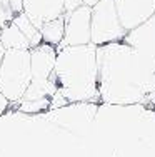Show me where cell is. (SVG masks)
<instances>
[{
    "label": "cell",
    "instance_id": "9a60e30c",
    "mask_svg": "<svg viewBox=\"0 0 155 157\" xmlns=\"http://www.w3.org/2000/svg\"><path fill=\"white\" fill-rule=\"evenodd\" d=\"M65 104H68L67 100H65V97L60 94V92H55L54 95L50 97V107L52 109H57V107H62V105H65Z\"/></svg>",
    "mask_w": 155,
    "mask_h": 157
},
{
    "label": "cell",
    "instance_id": "30bf717a",
    "mask_svg": "<svg viewBox=\"0 0 155 157\" xmlns=\"http://www.w3.org/2000/svg\"><path fill=\"white\" fill-rule=\"evenodd\" d=\"M0 42H2L5 50H10V48H13V50H30V42L27 40V37L24 33L18 30V27L13 22L5 24V27L2 29Z\"/></svg>",
    "mask_w": 155,
    "mask_h": 157
},
{
    "label": "cell",
    "instance_id": "5b68a950",
    "mask_svg": "<svg viewBox=\"0 0 155 157\" xmlns=\"http://www.w3.org/2000/svg\"><path fill=\"white\" fill-rule=\"evenodd\" d=\"M90 15L92 7L80 5L73 12L64 13L65 17V32L62 42L55 47L60 50L68 45H87L90 44Z\"/></svg>",
    "mask_w": 155,
    "mask_h": 157
},
{
    "label": "cell",
    "instance_id": "ac0fdd59",
    "mask_svg": "<svg viewBox=\"0 0 155 157\" xmlns=\"http://www.w3.org/2000/svg\"><path fill=\"white\" fill-rule=\"evenodd\" d=\"M9 104H10V102L5 99V95L0 92V115L5 114V110H7V107H9Z\"/></svg>",
    "mask_w": 155,
    "mask_h": 157
},
{
    "label": "cell",
    "instance_id": "7c38bea8",
    "mask_svg": "<svg viewBox=\"0 0 155 157\" xmlns=\"http://www.w3.org/2000/svg\"><path fill=\"white\" fill-rule=\"evenodd\" d=\"M12 22L18 27V30H20L25 37H27V40L30 42V48H32V47H37L39 44H42V33H40V30L35 27L34 24H32V20H30L27 15H25L24 12L13 15Z\"/></svg>",
    "mask_w": 155,
    "mask_h": 157
},
{
    "label": "cell",
    "instance_id": "d6986e66",
    "mask_svg": "<svg viewBox=\"0 0 155 157\" xmlns=\"http://www.w3.org/2000/svg\"><path fill=\"white\" fill-rule=\"evenodd\" d=\"M83 2V5H87V7H94L97 2H100V0H82Z\"/></svg>",
    "mask_w": 155,
    "mask_h": 157
},
{
    "label": "cell",
    "instance_id": "3957f363",
    "mask_svg": "<svg viewBox=\"0 0 155 157\" xmlns=\"http://www.w3.org/2000/svg\"><path fill=\"white\" fill-rule=\"evenodd\" d=\"M32 82L30 50H5L0 63V92L9 102H18Z\"/></svg>",
    "mask_w": 155,
    "mask_h": 157
},
{
    "label": "cell",
    "instance_id": "4fadbf2b",
    "mask_svg": "<svg viewBox=\"0 0 155 157\" xmlns=\"http://www.w3.org/2000/svg\"><path fill=\"white\" fill-rule=\"evenodd\" d=\"M20 102V110L27 114H35L42 112L50 107V99H37V100H18Z\"/></svg>",
    "mask_w": 155,
    "mask_h": 157
},
{
    "label": "cell",
    "instance_id": "6da1fadb",
    "mask_svg": "<svg viewBox=\"0 0 155 157\" xmlns=\"http://www.w3.org/2000/svg\"><path fill=\"white\" fill-rule=\"evenodd\" d=\"M97 85L103 102L130 105L155 95V60L125 42L97 47Z\"/></svg>",
    "mask_w": 155,
    "mask_h": 157
},
{
    "label": "cell",
    "instance_id": "8fae6325",
    "mask_svg": "<svg viewBox=\"0 0 155 157\" xmlns=\"http://www.w3.org/2000/svg\"><path fill=\"white\" fill-rule=\"evenodd\" d=\"M64 32H65V17L60 15L57 18L45 22L40 27V33H42V42L50 44V45L57 47L64 39Z\"/></svg>",
    "mask_w": 155,
    "mask_h": 157
},
{
    "label": "cell",
    "instance_id": "7a4b0ae2",
    "mask_svg": "<svg viewBox=\"0 0 155 157\" xmlns=\"http://www.w3.org/2000/svg\"><path fill=\"white\" fill-rule=\"evenodd\" d=\"M52 75L67 102L94 100L98 95L97 45H68L57 50Z\"/></svg>",
    "mask_w": 155,
    "mask_h": 157
},
{
    "label": "cell",
    "instance_id": "ba28073f",
    "mask_svg": "<svg viewBox=\"0 0 155 157\" xmlns=\"http://www.w3.org/2000/svg\"><path fill=\"white\" fill-rule=\"evenodd\" d=\"M57 50L50 44H39L37 47L30 48V70L32 80L35 82H47L55 67Z\"/></svg>",
    "mask_w": 155,
    "mask_h": 157
},
{
    "label": "cell",
    "instance_id": "9c48e42d",
    "mask_svg": "<svg viewBox=\"0 0 155 157\" xmlns=\"http://www.w3.org/2000/svg\"><path fill=\"white\" fill-rule=\"evenodd\" d=\"M24 13L40 30L45 22L64 15V0H22Z\"/></svg>",
    "mask_w": 155,
    "mask_h": 157
},
{
    "label": "cell",
    "instance_id": "52a82bcc",
    "mask_svg": "<svg viewBox=\"0 0 155 157\" xmlns=\"http://www.w3.org/2000/svg\"><path fill=\"white\" fill-rule=\"evenodd\" d=\"M122 42L155 60V13L138 27L128 30Z\"/></svg>",
    "mask_w": 155,
    "mask_h": 157
},
{
    "label": "cell",
    "instance_id": "2e32d148",
    "mask_svg": "<svg viewBox=\"0 0 155 157\" xmlns=\"http://www.w3.org/2000/svg\"><path fill=\"white\" fill-rule=\"evenodd\" d=\"M80 5H83L82 0H64V13L73 12V10L79 9Z\"/></svg>",
    "mask_w": 155,
    "mask_h": 157
},
{
    "label": "cell",
    "instance_id": "ffe728a7",
    "mask_svg": "<svg viewBox=\"0 0 155 157\" xmlns=\"http://www.w3.org/2000/svg\"><path fill=\"white\" fill-rule=\"evenodd\" d=\"M3 55H5V48H3L2 42H0V63H2V60H3Z\"/></svg>",
    "mask_w": 155,
    "mask_h": 157
},
{
    "label": "cell",
    "instance_id": "8992f818",
    "mask_svg": "<svg viewBox=\"0 0 155 157\" xmlns=\"http://www.w3.org/2000/svg\"><path fill=\"white\" fill-rule=\"evenodd\" d=\"M113 3L122 27L127 32L155 13V0H113Z\"/></svg>",
    "mask_w": 155,
    "mask_h": 157
},
{
    "label": "cell",
    "instance_id": "e0dca14e",
    "mask_svg": "<svg viewBox=\"0 0 155 157\" xmlns=\"http://www.w3.org/2000/svg\"><path fill=\"white\" fill-rule=\"evenodd\" d=\"M9 5H10V10H12L13 15L24 12V3H22V0H9Z\"/></svg>",
    "mask_w": 155,
    "mask_h": 157
},
{
    "label": "cell",
    "instance_id": "5bb4252c",
    "mask_svg": "<svg viewBox=\"0 0 155 157\" xmlns=\"http://www.w3.org/2000/svg\"><path fill=\"white\" fill-rule=\"evenodd\" d=\"M12 18H13L12 10H10L9 7H5V5H2V3H0V32H2L3 27H5V24L12 22Z\"/></svg>",
    "mask_w": 155,
    "mask_h": 157
},
{
    "label": "cell",
    "instance_id": "277c9868",
    "mask_svg": "<svg viewBox=\"0 0 155 157\" xmlns=\"http://www.w3.org/2000/svg\"><path fill=\"white\" fill-rule=\"evenodd\" d=\"M113 0H100L92 7L90 15V44L105 45L112 42H122L125 37Z\"/></svg>",
    "mask_w": 155,
    "mask_h": 157
}]
</instances>
